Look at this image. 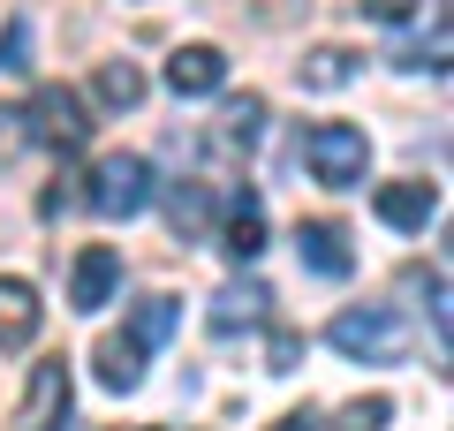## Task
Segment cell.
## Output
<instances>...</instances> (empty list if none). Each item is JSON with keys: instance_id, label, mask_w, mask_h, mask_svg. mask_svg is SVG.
I'll return each instance as SVG.
<instances>
[{"instance_id": "obj_18", "label": "cell", "mask_w": 454, "mask_h": 431, "mask_svg": "<svg viewBox=\"0 0 454 431\" xmlns=\"http://www.w3.org/2000/svg\"><path fill=\"white\" fill-rule=\"evenodd\" d=\"M0 76H31V16L0 23Z\"/></svg>"}, {"instance_id": "obj_5", "label": "cell", "mask_w": 454, "mask_h": 431, "mask_svg": "<svg viewBox=\"0 0 454 431\" xmlns=\"http://www.w3.org/2000/svg\"><path fill=\"white\" fill-rule=\"evenodd\" d=\"M23 121H31V137L61 144V152H76V144L91 137V114H83V98L68 91V83H46V91H38V106L23 114Z\"/></svg>"}, {"instance_id": "obj_11", "label": "cell", "mask_w": 454, "mask_h": 431, "mask_svg": "<svg viewBox=\"0 0 454 431\" xmlns=\"http://www.w3.org/2000/svg\"><path fill=\"white\" fill-rule=\"evenodd\" d=\"M273 318V287L265 280H235L212 295V333H235V325H265Z\"/></svg>"}, {"instance_id": "obj_8", "label": "cell", "mask_w": 454, "mask_h": 431, "mask_svg": "<svg viewBox=\"0 0 454 431\" xmlns=\"http://www.w3.org/2000/svg\"><path fill=\"white\" fill-rule=\"evenodd\" d=\"M38 325H46L38 287H31V280H16V272H0V349H31Z\"/></svg>"}, {"instance_id": "obj_25", "label": "cell", "mask_w": 454, "mask_h": 431, "mask_svg": "<svg viewBox=\"0 0 454 431\" xmlns=\"http://www.w3.org/2000/svg\"><path fill=\"white\" fill-rule=\"evenodd\" d=\"M265 16H295V8H310V0H258Z\"/></svg>"}, {"instance_id": "obj_13", "label": "cell", "mask_w": 454, "mask_h": 431, "mask_svg": "<svg viewBox=\"0 0 454 431\" xmlns=\"http://www.w3.org/2000/svg\"><path fill=\"white\" fill-rule=\"evenodd\" d=\"M220 250L227 257H235V265H250V257H258L265 250V205H258V197H227V235H220Z\"/></svg>"}, {"instance_id": "obj_6", "label": "cell", "mask_w": 454, "mask_h": 431, "mask_svg": "<svg viewBox=\"0 0 454 431\" xmlns=\"http://www.w3.org/2000/svg\"><path fill=\"white\" fill-rule=\"evenodd\" d=\"M114 287H121V250H106V242H91V250H76V272H68V303L76 310H106Z\"/></svg>"}, {"instance_id": "obj_17", "label": "cell", "mask_w": 454, "mask_h": 431, "mask_svg": "<svg viewBox=\"0 0 454 431\" xmlns=\"http://www.w3.org/2000/svg\"><path fill=\"white\" fill-rule=\"evenodd\" d=\"M98 98H106V106H137V98H145V68L137 61H106L98 68Z\"/></svg>"}, {"instance_id": "obj_15", "label": "cell", "mask_w": 454, "mask_h": 431, "mask_svg": "<svg viewBox=\"0 0 454 431\" xmlns=\"http://www.w3.org/2000/svg\"><path fill=\"white\" fill-rule=\"evenodd\" d=\"M295 76H303V91H340V83L356 76V53L348 46H318V53L295 61Z\"/></svg>"}, {"instance_id": "obj_14", "label": "cell", "mask_w": 454, "mask_h": 431, "mask_svg": "<svg viewBox=\"0 0 454 431\" xmlns=\"http://www.w3.org/2000/svg\"><path fill=\"white\" fill-rule=\"evenodd\" d=\"M205 220H212V190L205 182H175V190H167V227H175L182 242H197Z\"/></svg>"}, {"instance_id": "obj_9", "label": "cell", "mask_w": 454, "mask_h": 431, "mask_svg": "<svg viewBox=\"0 0 454 431\" xmlns=\"http://www.w3.org/2000/svg\"><path fill=\"white\" fill-rule=\"evenodd\" d=\"M227 83V53L220 46H175V61H167V91L175 98H212Z\"/></svg>"}, {"instance_id": "obj_19", "label": "cell", "mask_w": 454, "mask_h": 431, "mask_svg": "<svg viewBox=\"0 0 454 431\" xmlns=\"http://www.w3.org/2000/svg\"><path fill=\"white\" fill-rule=\"evenodd\" d=\"M182 325V303L175 295H145V303H137V341H167Z\"/></svg>"}, {"instance_id": "obj_16", "label": "cell", "mask_w": 454, "mask_h": 431, "mask_svg": "<svg viewBox=\"0 0 454 431\" xmlns=\"http://www.w3.org/2000/svg\"><path fill=\"white\" fill-rule=\"evenodd\" d=\"M220 137H227V144H243V152H250V144L265 137V98H258V91L227 98V114H220Z\"/></svg>"}, {"instance_id": "obj_20", "label": "cell", "mask_w": 454, "mask_h": 431, "mask_svg": "<svg viewBox=\"0 0 454 431\" xmlns=\"http://www.w3.org/2000/svg\"><path fill=\"white\" fill-rule=\"evenodd\" d=\"M387 416H394V401H387V394H372V401H348L333 431H387Z\"/></svg>"}, {"instance_id": "obj_12", "label": "cell", "mask_w": 454, "mask_h": 431, "mask_svg": "<svg viewBox=\"0 0 454 431\" xmlns=\"http://www.w3.org/2000/svg\"><path fill=\"white\" fill-rule=\"evenodd\" d=\"M98 386H106V394H137V386H145V341L137 333L98 341Z\"/></svg>"}, {"instance_id": "obj_24", "label": "cell", "mask_w": 454, "mask_h": 431, "mask_svg": "<svg viewBox=\"0 0 454 431\" xmlns=\"http://www.w3.org/2000/svg\"><path fill=\"white\" fill-rule=\"evenodd\" d=\"M273 431H318V416H310V409H295V416H280Z\"/></svg>"}, {"instance_id": "obj_7", "label": "cell", "mask_w": 454, "mask_h": 431, "mask_svg": "<svg viewBox=\"0 0 454 431\" xmlns=\"http://www.w3.org/2000/svg\"><path fill=\"white\" fill-rule=\"evenodd\" d=\"M295 257H303L310 272H325V280H348V265H356L340 220H303V227H295Z\"/></svg>"}, {"instance_id": "obj_10", "label": "cell", "mask_w": 454, "mask_h": 431, "mask_svg": "<svg viewBox=\"0 0 454 431\" xmlns=\"http://www.w3.org/2000/svg\"><path fill=\"white\" fill-rule=\"evenodd\" d=\"M372 205H379V220H387V227H402V235H424V220L439 212V190H432V182H387Z\"/></svg>"}, {"instance_id": "obj_1", "label": "cell", "mask_w": 454, "mask_h": 431, "mask_svg": "<svg viewBox=\"0 0 454 431\" xmlns=\"http://www.w3.org/2000/svg\"><path fill=\"white\" fill-rule=\"evenodd\" d=\"M303 160H310V175L325 190H356L364 167H372V137L356 121H310L303 129Z\"/></svg>"}, {"instance_id": "obj_4", "label": "cell", "mask_w": 454, "mask_h": 431, "mask_svg": "<svg viewBox=\"0 0 454 431\" xmlns=\"http://www.w3.org/2000/svg\"><path fill=\"white\" fill-rule=\"evenodd\" d=\"M68 401H76L68 356L31 364V386H23V401H16V431H61V424H68Z\"/></svg>"}, {"instance_id": "obj_2", "label": "cell", "mask_w": 454, "mask_h": 431, "mask_svg": "<svg viewBox=\"0 0 454 431\" xmlns=\"http://www.w3.org/2000/svg\"><path fill=\"white\" fill-rule=\"evenodd\" d=\"M325 341H333L340 356H356V364H402L417 333H409V318H394V310L372 303V310H340V318L325 325Z\"/></svg>"}, {"instance_id": "obj_3", "label": "cell", "mask_w": 454, "mask_h": 431, "mask_svg": "<svg viewBox=\"0 0 454 431\" xmlns=\"http://www.w3.org/2000/svg\"><path fill=\"white\" fill-rule=\"evenodd\" d=\"M83 205H91L98 220H137V212L152 205V167L137 160V152H106V160L91 167V190H83Z\"/></svg>"}, {"instance_id": "obj_23", "label": "cell", "mask_w": 454, "mask_h": 431, "mask_svg": "<svg viewBox=\"0 0 454 431\" xmlns=\"http://www.w3.org/2000/svg\"><path fill=\"white\" fill-rule=\"evenodd\" d=\"M356 8L372 23H409V16H417V0H356Z\"/></svg>"}, {"instance_id": "obj_22", "label": "cell", "mask_w": 454, "mask_h": 431, "mask_svg": "<svg viewBox=\"0 0 454 431\" xmlns=\"http://www.w3.org/2000/svg\"><path fill=\"white\" fill-rule=\"evenodd\" d=\"M23 144H31V121H23V114H16V106H0V167L16 160Z\"/></svg>"}, {"instance_id": "obj_21", "label": "cell", "mask_w": 454, "mask_h": 431, "mask_svg": "<svg viewBox=\"0 0 454 431\" xmlns=\"http://www.w3.org/2000/svg\"><path fill=\"white\" fill-rule=\"evenodd\" d=\"M295 364H303V333H273V341H265V371H280V379H288Z\"/></svg>"}]
</instances>
